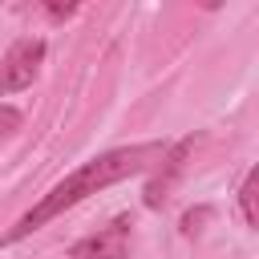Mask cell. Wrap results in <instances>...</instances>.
I'll use <instances>...</instances> for the list:
<instances>
[{
	"mask_svg": "<svg viewBox=\"0 0 259 259\" xmlns=\"http://www.w3.org/2000/svg\"><path fill=\"white\" fill-rule=\"evenodd\" d=\"M12 130H20V109L16 105H0V138L12 134Z\"/></svg>",
	"mask_w": 259,
	"mask_h": 259,
	"instance_id": "6",
	"label": "cell"
},
{
	"mask_svg": "<svg viewBox=\"0 0 259 259\" xmlns=\"http://www.w3.org/2000/svg\"><path fill=\"white\" fill-rule=\"evenodd\" d=\"M162 154H166V146L162 142H142V146H121V150H105V154H97V158H89L85 166H77L69 178H61L28 214H20L16 219V227L0 239V247H12V243H20L24 235H32V231H40L45 223H53L57 214H65L69 206H77V202H85L89 194H97V190H105V186H113V182H125V178H134V174H142V170H150L154 162H162Z\"/></svg>",
	"mask_w": 259,
	"mask_h": 259,
	"instance_id": "1",
	"label": "cell"
},
{
	"mask_svg": "<svg viewBox=\"0 0 259 259\" xmlns=\"http://www.w3.org/2000/svg\"><path fill=\"white\" fill-rule=\"evenodd\" d=\"M73 12H77V4H49V16H57V20L61 16H73Z\"/></svg>",
	"mask_w": 259,
	"mask_h": 259,
	"instance_id": "8",
	"label": "cell"
},
{
	"mask_svg": "<svg viewBox=\"0 0 259 259\" xmlns=\"http://www.w3.org/2000/svg\"><path fill=\"white\" fill-rule=\"evenodd\" d=\"M186 154H190V142H178L174 150H166L162 154V162H166V174H158L150 186H146V202L150 206H158L162 198H166V190H170V182H174V174L182 170V162H186Z\"/></svg>",
	"mask_w": 259,
	"mask_h": 259,
	"instance_id": "4",
	"label": "cell"
},
{
	"mask_svg": "<svg viewBox=\"0 0 259 259\" xmlns=\"http://www.w3.org/2000/svg\"><path fill=\"white\" fill-rule=\"evenodd\" d=\"M69 255L73 259H125L130 255V219H113L105 231L77 239L69 247Z\"/></svg>",
	"mask_w": 259,
	"mask_h": 259,
	"instance_id": "3",
	"label": "cell"
},
{
	"mask_svg": "<svg viewBox=\"0 0 259 259\" xmlns=\"http://www.w3.org/2000/svg\"><path fill=\"white\" fill-rule=\"evenodd\" d=\"M45 61V40L40 36H24L8 49L4 65H0V93H20L36 81V69Z\"/></svg>",
	"mask_w": 259,
	"mask_h": 259,
	"instance_id": "2",
	"label": "cell"
},
{
	"mask_svg": "<svg viewBox=\"0 0 259 259\" xmlns=\"http://www.w3.org/2000/svg\"><path fill=\"white\" fill-rule=\"evenodd\" d=\"M239 206H243L247 227H259V170H247V178L239 186Z\"/></svg>",
	"mask_w": 259,
	"mask_h": 259,
	"instance_id": "5",
	"label": "cell"
},
{
	"mask_svg": "<svg viewBox=\"0 0 259 259\" xmlns=\"http://www.w3.org/2000/svg\"><path fill=\"white\" fill-rule=\"evenodd\" d=\"M202 219H206V206H198V210H186V214H182V231H186V235H194Z\"/></svg>",
	"mask_w": 259,
	"mask_h": 259,
	"instance_id": "7",
	"label": "cell"
}]
</instances>
